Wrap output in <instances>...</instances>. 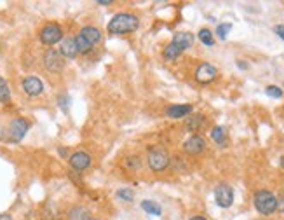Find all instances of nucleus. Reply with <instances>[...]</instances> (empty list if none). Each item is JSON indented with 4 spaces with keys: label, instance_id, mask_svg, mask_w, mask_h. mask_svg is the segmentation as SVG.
Returning <instances> with one entry per match:
<instances>
[{
    "label": "nucleus",
    "instance_id": "obj_1",
    "mask_svg": "<svg viewBox=\"0 0 284 220\" xmlns=\"http://www.w3.org/2000/svg\"><path fill=\"white\" fill-rule=\"evenodd\" d=\"M140 21L136 16L127 12H120L117 16H113L108 23V32L112 35H124V34H133L134 30H138Z\"/></svg>",
    "mask_w": 284,
    "mask_h": 220
},
{
    "label": "nucleus",
    "instance_id": "obj_2",
    "mask_svg": "<svg viewBox=\"0 0 284 220\" xmlns=\"http://www.w3.org/2000/svg\"><path fill=\"white\" fill-rule=\"evenodd\" d=\"M99 40H101V32L96 26H84L82 30L79 32V35L75 37L77 49H79V52H82V54H87Z\"/></svg>",
    "mask_w": 284,
    "mask_h": 220
},
{
    "label": "nucleus",
    "instance_id": "obj_3",
    "mask_svg": "<svg viewBox=\"0 0 284 220\" xmlns=\"http://www.w3.org/2000/svg\"><path fill=\"white\" fill-rule=\"evenodd\" d=\"M255 208L260 212L262 215H272L278 210V198L271 192V190H258L255 194Z\"/></svg>",
    "mask_w": 284,
    "mask_h": 220
},
{
    "label": "nucleus",
    "instance_id": "obj_4",
    "mask_svg": "<svg viewBox=\"0 0 284 220\" xmlns=\"http://www.w3.org/2000/svg\"><path fill=\"white\" fill-rule=\"evenodd\" d=\"M147 161H148V166H150L152 172L161 173L169 166V154L164 147H159L157 145V147H152L150 150H148Z\"/></svg>",
    "mask_w": 284,
    "mask_h": 220
},
{
    "label": "nucleus",
    "instance_id": "obj_5",
    "mask_svg": "<svg viewBox=\"0 0 284 220\" xmlns=\"http://www.w3.org/2000/svg\"><path fill=\"white\" fill-rule=\"evenodd\" d=\"M38 37H40L42 44H45V46L51 48V46H54V44H58V42L63 40V30L58 23H47L40 30Z\"/></svg>",
    "mask_w": 284,
    "mask_h": 220
},
{
    "label": "nucleus",
    "instance_id": "obj_6",
    "mask_svg": "<svg viewBox=\"0 0 284 220\" xmlns=\"http://www.w3.org/2000/svg\"><path fill=\"white\" fill-rule=\"evenodd\" d=\"M44 65L45 68L49 70V72H61L63 68H65V58L61 56V52H59V49H47L44 54Z\"/></svg>",
    "mask_w": 284,
    "mask_h": 220
},
{
    "label": "nucleus",
    "instance_id": "obj_7",
    "mask_svg": "<svg viewBox=\"0 0 284 220\" xmlns=\"http://www.w3.org/2000/svg\"><path fill=\"white\" fill-rule=\"evenodd\" d=\"M215 200L216 204L222 208H230L234 203V189L227 184H220L215 189Z\"/></svg>",
    "mask_w": 284,
    "mask_h": 220
},
{
    "label": "nucleus",
    "instance_id": "obj_8",
    "mask_svg": "<svg viewBox=\"0 0 284 220\" xmlns=\"http://www.w3.org/2000/svg\"><path fill=\"white\" fill-rule=\"evenodd\" d=\"M30 130V122L23 117H17V119H12L9 124V138L12 142H19L23 140V136L26 134V131Z\"/></svg>",
    "mask_w": 284,
    "mask_h": 220
},
{
    "label": "nucleus",
    "instance_id": "obj_9",
    "mask_svg": "<svg viewBox=\"0 0 284 220\" xmlns=\"http://www.w3.org/2000/svg\"><path fill=\"white\" fill-rule=\"evenodd\" d=\"M216 76H218V70L213 65H209V63H202V65H199V68L195 70V79L201 84L213 82V80L216 79Z\"/></svg>",
    "mask_w": 284,
    "mask_h": 220
},
{
    "label": "nucleus",
    "instance_id": "obj_10",
    "mask_svg": "<svg viewBox=\"0 0 284 220\" xmlns=\"http://www.w3.org/2000/svg\"><path fill=\"white\" fill-rule=\"evenodd\" d=\"M23 91L28 96H38L44 91V84L37 76H28L23 79Z\"/></svg>",
    "mask_w": 284,
    "mask_h": 220
},
{
    "label": "nucleus",
    "instance_id": "obj_11",
    "mask_svg": "<svg viewBox=\"0 0 284 220\" xmlns=\"http://www.w3.org/2000/svg\"><path fill=\"white\" fill-rule=\"evenodd\" d=\"M70 166H72L75 172H84L91 166V158L86 152H75V154L70 156Z\"/></svg>",
    "mask_w": 284,
    "mask_h": 220
},
{
    "label": "nucleus",
    "instance_id": "obj_12",
    "mask_svg": "<svg viewBox=\"0 0 284 220\" xmlns=\"http://www.w3.org/2000/svg\"><path fill=\"white\" fill-rule=\"evenodd\" d=\"M183 148H185V152H189V154H201V152H204L206 148V140L202 136H199V134H194V136H190L189 140L183 144Z\"/></svg>",
    "mask_w": 284,
    "mask_h": 220
},
{
    "label": "nucleus",
    "instance_id": "obj_13",
    "mask_svg": "<svg viewBox=\"0 0 284 220\" xmlns=\"http://www.w3.org/2000/svg\"><path fill=\"white\" fill-rule=\"evenodd\" d=\"M59 52H61L63 58L73 60L79 54V49H77V42L75 37H65L61 40V48H59Z\"/></svg>",
    "mask_w": 284,
    "mask_h": 220
},
{
    "label": "nucleus",
    "instance_id": "obj_14",
    "mask_svg": "<svg viewBox=\"0 0 284 220\" xmlns=\"http://www.w3.org/2000/svg\"><path fill=\"white\" fill-rule=\"evenodd\" d=\"M185 124H187V130L189 131H192V133H197V131L206 124V117L202 116V114H190V116L187 117Z\"/></svg>",
    "mask_w": 284,
    "mask_h": 220
},
{
    "label": "nucleus",
    "instance_id": "obj_15",
    "mask_svg": "<svg viewBox=\"0 0 284 220\" xmlns=\"http://www.w3.org/2000/svg\"><path fill=\"white\" fill-rule=\"evenodd\" d=\"M168 114L171 119H178V117H187L192 114V105L185 104V105H171V107H168Z\"/></svg>",
    "mask_w": 284,
    "mask_h": 220
},
{
    "label": "nucleus",
    "instance_id": "obj_16",
    "mask_svg": "<svg viewBox=\"0 0 284 220\" xmlns=\"http://www.w3.org/2000/svg\"><path fill=\"white\" fill-rule=\"evenodd\" d=\"M173 42H175L180 49H183V51H185V49L192 48V44H194V35L189 34V32H180V34L175 35Z\"/></svg>",
    "mask_w": 284,
    "mask_h": 220
},
{
    "label": "nucleus",
    "instance_id": "obj_17",
    "mask_svg": "<svg viewBox=\"0 0 284 220\" xmlns=\"http://www.w3.org/2000/svg\"><path fill=\"white\" fill-rule=\"evenodd\" d=\"M182 52H183V49H180L178 46L175 44V42H169V44L164 48V58H168V60H176L180 54H182Z\"/></svg>",
    "mask_w": 284,
    "mask_h": 220
},
{
    "label": "nucleus",
    "instance_id": "obj_18",
    "mask_svg": "<svg viewBox=\"0 0 284 220\" xmlns=\"http://www.w3.org/2000/svg\"><path fill=\"white\" fill-rule=\"evenodd\" d=\"M0 104H3V105L10 104V90H9V86H7L3 77H0Z\"/></svg>",
    "mask_w": 284,
    "mask_h": 220
},
{
    "label": "nucleus",
    "instance_id": "obj_19",
    "mask_svg": "<svg viewBox=\"0 0 284 220\" xmlns=\"http://www.w3.org/2000/svg\"><path fill=\"white\" fill-rule=\"evenodd\" d=\"M141 208L150 215H161L162 214V208L159 206L155 201H143V203H141Z\"/></svg>",
    "mask_w": 284,
    "mask_h": 220
},
{
    "label": "nucleus",
    "instance_id": "obj_20",
    "mask_svg": "<svg viewBox=\"0 0 284 220\" xmlns=\"http://www.w3.org/2000/svg\"><path fill=\"white\" fill-rule=\"evenodd\" d=\"M211 138L216 142V144L223 145V142H225V130H223L222 126L213 128V131H211Z\"/></svg>",
    "mask_w": 284,
    "mask_h": 220
},
{
    "label": "nucleus",
    "instance_id": "obj_21",
    "mask_svg": "<svg viewBox=\"0 0 284 220\" xmlns=\"http://www.w3.org/2000/svg\"><path fill=\"white\" fill-rule=\"evenodd\" d=\"M199 38H201V42H202V44H206V46H213V44H215L213 34L208 30V28H202V30L199 32Z\"/></svg>",
    "mask_w": 284,
    "mask_h": 220
},
{
    "label": "nucleus",
    "instance_id": "obj_22",
    "mask_svg": "<svg viewBox=\"0 0 284 220\" xmlns=\"http://www.w3.org/2000/svg\"><path fill=\"white\" fill-rule=\"evenodd\" d=\"M124 166L129 170H140L141 166V159L138 158V156H131V158L126 159V162H124Z\"/></svg>",
    "mask_w": 284,
    "mask_h": 220
},
{
    "label": "nucleus",
    "instance_id": "obj_23",
    "mask_svg": "<svg viewBox=\"0 0 284 220\" xmlns=\"http://www.w3.org/2000/svg\"><path fill=\"white\" fill-rule=\"evenodd\" d=\"M230 30H232V23H223V24H218V28H216V34H218V37L222 38V40H225Z\"/></svg>",
    "mask_w": 284,
    "mask_h": 220
},
{
    "label": "nucleus",
    "instance_id": "obj_24",
    "mask_svg": "<svg viewBox=\"0 0 284 220\" xmlns=\"http://www.w3.org/2000/svg\"><path fill=\"white\" fill-rule=\"evenodd\" d=\"M265 93L272 98H281L283 96V90H279V88H276V86H267L265 88Z\"/></svg>",
    "mask_w": 284,
    "mask_h": 220
},
{
    "label": "nucleus",
    "instance_id": "obj_25",
    "mask_svg": "<svg viewBox=\"0 0 284 220\" xmlns=\"http://www.w3.org/2000/svg\"><path fill=\"white\" fill-rule=\"evenodd\" d=\"M117 196L120 198V200H126V201H131L134 198V192L131 189H120L117 190Z\"/></svg>",
    "mask_w": 284,
    "mask_h": 220
},
{
    "label": "nucleus",
    "instance_id": "obj_26",
    "mask_svg": "<svg viewBox=\"0 0 284 220\" xmlns=\"http://www.w3.org/2000/svg\"><path fill=\"white\" fill-rule=\"evenodd\" d=\"M58 104H59V107H61L63 110H66V108H68V96H65V94H63V96H59Z\"/></svg>",
    "mask_w": 284,
    "mask_h": 220
},
{
    "label": "nucleus",
    "instance_id": "obj_27",
    "mask_svg": "<svg viewBox=\"0 0 284 220\" xmlns=\"http://www.w3.org/2000/svg\"><path fill=\"white\" fill-rule=\"evenodd\" d=\"M278 210L281 212V214H284V194L278 198Z\"/></svg>",
    "mask_w": 284,
    "mask_h": 220
},
{
    "label": "nucleus",
    "instance_id": "obj_28",
    "mask_svg": "<svg viewBox=\"0 0 284 220\" xmlns=\"http://www.w3.org/2000/svg\"><path fill=\"white\" fill-rule=\"evenodd\" d=\"M274 30H276V34H278L279 37H281L283 40H284V26H283V24H279V26H276Z\"/></svg>",
    "mask_w": 284,
    "mask_h": 220
},
{
    "label": "nucleus",
    "instance_id": "obj_29",
    "mask_svg": "<svg viewBox=\"0 0 284 220\" xmlns=\"http://www.w3.org/2000/svg\"><path fill=\"white\" fill-rule=\"evenodd\" d=\"M0 220H12V217H10L9 214H2L0 215Z\"/></svg>",
    "mask_w": 284,
    "mask_h": 220
},
{
    "label": "nucleus",
    "instance_id": "obj_30",
    "mask_svg": "<svg viewBox=\"0 0 284 220\" xmlns=\"http://www.w3.org/2000/svg\"><path fill=\"white\" fill-rule=\"evenodd\" d=\"M99 6H110V4H112V2H110V0H99Z\"/></svg>",
    "mask_w": 284,
    "mask_h": 220
},
{
    "label": "nucleus",
    "instance_id": "obj_31",
    "mask_svg": "<svg viewBox=\"0 0 284 220\" xmlns=\"http://www.w3.org/2000/svg\"><path fill=\"white\" fill-rule=\"evenodd\" d=\"M190 220H208L206 217H202V215H195V217H192Z\"/></svg>",
    "mask_w": 284,
    "mask_h": 220
},
{
    "label": "nucleus",
    "instance_id": "obj_32",
    "mask_svg": "<svg viewBox=\"0 0 284 220\" xmlns=\"http://www.w3.org/2000/svg\"><path fill=\"white\" fill-rule=\"evenodd\" d=\"M80 220H98V218L91 217V215H84V217H82V218H80Z\"/></svg>",
    "mask_w": 284,
    "mask_h": 220
},
{
    "label": "nucleus",
    "instance_id": "obj_33",
    "mask_svg": "<svg viewBox=\"0 0 284 220\" xmlns=\"http://www.w3.org/2000/svg\"><path fill=\"white\" fill-rule=\"evenodd\" d=\"M239 66H241V68H243V70H246V68H248V63H244V62H239Z\"/></svg>",
    "mask_w": 284,
    "mask_h": 220
}]
</instances>
